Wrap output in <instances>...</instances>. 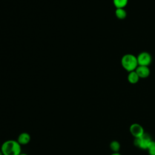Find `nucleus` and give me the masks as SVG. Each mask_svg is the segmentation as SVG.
Wrapping results in <instances>:
<instances>
[{"label": "nucleus", "mask_w": 155, "mask_h": 155, "mask_svg": "<svg viewBox=\"0 0 155 155\" xmlns=\"http://www.w3.org/2000/svg\"><path fill=\"white\" fill-rule=\"evenodd\" d=\"M121 65L128 73L134 71L138 66L136 56L132 54H126L124 55L121 59Z\"/></svg>", "instance_id": "2"}, {"label": "nucleus", "mask_w": 155, "mask_h": 155, "mask_svg": "<svg viewBox=\"0 0 155 155\" xmlns=\"http://www.w3.org/2000/svg\"><path fill=\"white\" fill-rule=\"evenodd\" d=\"M0 155H4L3 154V153H2V151L0 150Z\"/></svg>", "instance_id": "15"}, {"label": "nucleus", "mask_w": 155, "mask_h": 155, "mask_svg": "<svg viewBox=\"0 0 155 155\" xmlns=\"http://www.w3.org/2000/svg\"><path fill=\"white\" fill-rule=\"evenodd\" d=\"M127 79H128V82L130 84H136L139 81L140 78L139 77L137 73L134 70V71H132L129 72V73L128 74V76H127Z\"/></svg>", "instance_id": "8"}, {"label": "nucleus", "mask_w": 155, "mask_h": 155, "mask_svg": "<svg viewBox=\"0 0 155 155\" xmlns=\"http://www.w3.org/2000/svg\"><path fill=\"white\" fill-rule=\"evenodd\" d=\"M135 71L140 78H147L150 74V70L148 66L138 65Z\"/></svg>", "instance_id": "6"}, {"label": "nucleus", "mask_w": 155, "mask_h": 155, "mask_svg": "<svg viewBox=\"0 0 155 155\" xmlns=\"http://www.w3.org/2000/svg\"><path fill=\"white\" fill-rule=\"evenodd\" d=\"M131 134L135 137H140L144 134L143 127L139 124H133L130 127Z\"/></svg>", "instance_id": "5"}, {"label": "nucleus", "mask_w": 155, "mask_h": 155, "mask_svg": "<svg viewBox=\"0 0 155 155\" xmlns=\"http://www.w3.org/2000/svg\"><path fill=\"white\" fill-rule=\"evenodd\" d=\"M137 60L138 65L149 66L152 61V58L151 54L146 51L141 52L136 57Z\"/></svg>", "instance_id": "4"}, {"label": "nucleus", "mask_w": 155, "mask_h": 155, "mask_svg": "<svg viewBox=\"0 0 155 155\" xmlns=\"http://www.w3.org/2000/svg\"><path fill=\"white\" fill-rule=\"evenodd\" d=\"M115 15L119 19H124L127 17V12L124 8H116L115 10Z\"/></svg>", "instance_id": "9"}, {"label": "nucleus", "mask_w": 155, "mask_h": 155, "mask_svg": "<svg viewBox=\"0 0 155 155\" xmlns=\"http://www.w3.org/2000/svg\"><path fill=\"white\" fill-rule=\"evenodd\" d=\"M114 5L116 8H124L128 4V0H113Z\"/></svg>", "instance_id": "10"}, {"label": "nucleus", "mask_w": 155, "mask_h": 155, "mask_svg": "<svg viewBox=\"0 0 155 155\" xmlns=\"http://www.w3.org/2000/svg\"><path fill=\"white\" fill-rule=\"evenodd\" d=\"M151 141L150 136L145 133L140 137L135 138L134 143L136 147H138L142 149H147L150 142Z\"/></svg>", "instance_id": "3"}, {"label": "nucleus", "mask_w": 155, "mask_h": 155, "mask_svg": "<svg viewBox=\"0 0 155 155\" xmlns=\"http://www.w3.org/2000/svg\"><path fill=\"white\" fill-rule=\"evenodd\" d=\"M31 140V136L30 135L26 132H23L21 133L17 139L18 142L21 145H24L28 144Z\"/></svg>", "instance_id": "7"}, {"label": "nucleus", "mask_w": 155, "mask_h": 155, "mask_svg": "<svg viewBox=\"0 0 155 155\" xmlns=\"http://www.w3.org/2000/svg\"><path fill=\"white\" fill-rule=\"evenodd\" d=\"M1 150L4 155H19L21 153V145L17 140H7L2 144Z\"/></svg>", "instance_id": "1"}, {"label": "nucleus", "mask_w": 155, "mask_h": 155, "mask_svg": "<svg viewBox=\"0 0 155 155\" xmlns=\"http://www.w3.org/2000/svg\"><path fill=\"white\" fill-rule=\"evenodd\" d=\"M110 147L114 153H117L119 151V150H120V143H119V142H117L116 140H113L110 143Z\"/></svg>", "instance_id": "11"}, {"label": "nucleus", "mask_w": 155, "mask_h": 155, "mask_svg": "<svg viewBox=\"0 0 155 155\" xmlns=\"http://www.w3.org/2000/svg\"><path fill=\"white\" fill-rule=\"evenodd\" d=\"M19 155H28V154H25V153H21Z\"/></svg>", "instance_id": "14"}, {"label": "nucleus", "mask_w": 155, "mask_h": 155, "mask_svg": "<svg viewBox=\"0 0 155 155\" xmlns=\"http://www.w3.org/2000/svg\"><path fill=\"white\" fill-rule=\"evenodd\" d=\"M150 155H155V142L151 140L147 148Z\"/></svg>", "instance_id": "12"}, {"label": "nucleus", "mask_w": 155, "mask_h": 155, "mask_svg": "<svg viewBox=\"0 0 155 155\" xmlns=\"http://www.w3.org/2000/svg\"><path fill=\"white\" fill-rule=\"evenodd\" d=\"M110 155H122V154H119L118 153H113V154H111Z\"/></svg>", "instance_id": "13"}]
</instances>
